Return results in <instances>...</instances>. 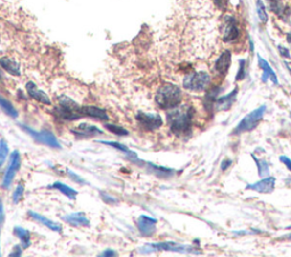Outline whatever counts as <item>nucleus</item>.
Masks as SVG:
<instances>
[{
  "label": "nucleus",
  "mask_w": 291,
  "mask_h": 257,
  "mask_svg": "<svg viewBox=\"0 0 291 257\" xmlns=\"http://www.w3.org/2000/svg\"><path fill=\"white\" fill-rule=\"evenodd\" d=\"M194 117V109L190 105H181L172 109L167 115V122L175 135H183L190 132Z\"/></svg>",
  "instance_id": "1"
},
{
  "label": "nucleus",
  "mask_w": 291,
  "mask_h": 257,
  "mask_svg": "<svg viewBox=\"0 0 291 257\" xmlns=\"http://www.w3.org/2000/svg\"><path fill=\"white\" fill-rule=\"evenodd\" d=\"M181 90L174 84L160 86L156 94V103L163 109H173L181 103Z\"/></svg>",
  "instance_id": "2"
},
{
  "label": "nucleus",
  "mask_w": 291,
  "mask_h": 257,
  "mask_svg": "<svg viewBox=\"0 0 291 257\" xmlns=\"http://www.w3.org/2000/svg\"><path fill=\"white\" fill-rule=\"evenodd\" d=\"M57 117L66 119V120H75L83 117L82 107L67 97H61L58 99V105L55 109Z\"/></svg>",
  "instance_id": "3"
},
{
  "label": "nucleus",
  "mask_w": 291,
  "mask_h": 257,
  "mask_svg": "<svg viewBox=\"0 0 291 257\" xmlns=\"http://www.w3.org/2000/svg\"><path fill=\"white\" fill-rule=\"evenodd\" d=\"M210 82V76L206 72H198L189 74L184 77L183 79V86L184 89L192 92H201L204 91L208 86Z\"/></svg>",
  "instance_id": "4"
},
{
  "label": "nucleus",
  "mask_w": 291,
  "mask_h": 257,
  "mask_svg": "<svg viewBox=\"0 0 291 257\" xmlns=\"http://www.w3.org/2000/svg\"><path fill=\"white\" fill-rule=\"evenodd\" d=\"M266 107L265 105H262L256 110L251 111L249 115L246 116L243 120L239 122V125L237 126V128L234 129V134H240L245 132H250V130L254 129L259 121L262 120L263 116L265 114Z\"/></svg>",
  "instance_id": "5"
},
{
  "label": "nucleus",
  "mask_w": 291,
  "mask_h": 257,
  "mask_svg": "<svg viewBox=\"0 0 291 257\" xmlns=\"http://www.w3.org/2000/svg\"><path fill=\"white\" fill-rule=\"evenodd\" d=\"M23 129L25 130L26 133H29V135L32 136L38 143L45 144V145H48L50 147H54V149H61V144H59L58 139L56 138V137L52 135L50 132H45V130H41V132H36L34 129L25 127V126H24Z\"/></svg>",
  "instance_id": "6"
},
{
  "label": "nucleus",
  "mask_w": 291,
  "mask_h": 257,
  "mask_svg": "<svg viewBox=\"0 0 291 257\" xmlns=\"http://www.w3.org/2000/svg\"><path fill=\"white\" fill-rule=\"evenodd\" d=\"M21 167V156L20 153L15 151L12 154V157H10V163H9V167L7 169L6 174H5V178H3V182H2V186L5 188H8L10 185H12L13 182V179L15 177V175L17 174V171H19V169Z\"/></svg>",
  "instance_id": "7"
},
{
  "label": "nucleus",
  "mask_w": 291,
  "mask_h": 257,
  "mask_svg": "<svg viewBox=\"0 0 291 257\" xmlns=\"http://www.w3.org/2000/svg\"><path fill=\"white\" fill-rule=\"evenodd\" d=\"M136 120H138L140 126H142L147 130H155L163 125L160 116L155 114H143L141 112L136 116Z\"/></svg>",
  "instance_id": "8"
},
{
  "label": "nucleus",
  "mask_w": 291,
  "mask_h": 257,
  "mask_svg": "<svg viewBox=\"0 0 291 257\" xmlns=\"http://www.w3.org/2000/svg\"><path fill=\"white\" fill-rule=\"evenodd\" d=\"M189 247L183 245H179L177 242H158V244H153L146 246L142 248V253H150V252H158V251H168V252H185L189 251Z\"/></svg>",
  "instance_id": "9"
},
{
  "label": "nucleus",
  "mask_w": 291,
  "mask_h": 257,
  "mask_svg": "<svg viewBox=\"0 0 291 257\" xmlns=\"http://www.w3.org/2000/svg\"><path fill=\"white\" fill-rule=\"evenodd\" d=\"M239 35L237 26V20L232 16H225L223 23V40L225 42H232Z\"/></svg>",
  "instance_id": "10"
},
{
  "label": "nucleus",
  "mask_w": 291,
  "mask_h": 257,
  "mask_svg": "<svg viewBox=\"0 0 291 257\" xmlns=\"http://www.w3.org/2000/svg\"><path fill=\"white\" fill-rule=\"evenodd\" d=\"M156 223H157V221L155 219H153V217H147V216H141L138 219L139 231L141 232L142 236L149 237V236L155 234Z\"/></svg>",
  "instance_id": "11"
},
{
  "label": "nucleus",
  "mask_w": 291,
  "mask_h": 257,
  "mask_svg": "<svg viewBox=\"0 0 291 257\" xmlns=\"http://www.w3.org/2000/svg\"><path fill=\"white\" fill-rule=\"evenodd\" d=\"M25 87H26L27 93H29V96L32 99H34V100H37L38 102H40V103H44L47 105L51 104L50 99H49L47 94H45L44 91H41L33 82L27 83Z\"/></svg>",
  "instance_id": "12"
},
{
  "label": "nucleus",
  "mask_w": 291,
  "mask_h": 257,
  "mask_svg": "<svg viewBox=\"0 0 291 257\" xmlns=\"http://www.w3.org/2000/svg\"><path fill=\"white\" fill-rule=\"evenodd\" d=\"M275 185V178L274 177H268L262 179L256 184H252L247 186V189H252V191H256L258 193H271L273 189H274Z\"/></svg>",
  "instance_id": "13"
},
{
  "label": "nucleus",
  "mask_w": 291,
  "mask_h": 257,
  "mask_svg": "<svg viewBox=\"0 0 291 257\" xmlns=\"http://www.w3.org/2000/svg\"><path fill=\"white\" fill-rule=\"evenodd\" d=\"M82 115L88 116V117L98 119V120H107L108 116L107 112L104 109L93 107V105H87V107H82Z\"/></svg>",
  "instance_id": "14"
},
{
  "label": "nucleus",
  "mask_w": 291,
  "mask_h": 257,
  "mask_svg": "<svg viewBox=\"0 0 291 257\" xmlns=\"http://www.w3.org/2000/svg\"><path fill=\"white\" fill-rule=\"evenodd\" d=\"M0 66H1L7 73L10 74V75H14V76L21 75L20 64L16 60H14L13 58H9V57L1 58L0 59Z\"/></svg>",
  "instance_id": "15"
},
{
  "label": "nucleus",
  "mask_w": 291,
  "mask_h": 257,
  "mask_svg": "<svg viewBox=\"0 0 291 257\" xmlns=\"http://www.w3.org/2000/svg\"><path fill=\"white\" fill-rule=\"evenodd\" d=\"M237 94H238V89H234L232 92H231L230 94H227V96L217 99L215 102L216 110H219V111L227 110V109H229L231 105L233 104V102L236 101Z\"/></svg>",
  "instance_id": "16"
},
{
  "label": "nucleus",
  "mask_w": 291,
  "mask_h": 257,
  "mask_svg": "<svg viewBox=\"0 0 291 257\" xmlns=\"http://www.w3.org/2000/svg\"><path fill=\"white\" fill-rule=\"evenodd\" d=\"M231 65V52L224 51L222 55L220 56L215 64V70L221 75H225L227 73V69Z\"/></svg>",
  "instance_id": "17"
},
{
  "label": "nucleus",
  "mask_w": 291,
  "mask_h": 257,
  "mask_svg": "<svg viewBox=\"0 0 291 257\" xmlns=\"http://www.w3.org/2000/svg\"><path fill=\"white\" fill-rule=\"evenodd\" d=\"M29 216L31 217H32L33 220H36L37 222H39L41 224L45 225V227L49 228L52 231H56V232H61L62 231V227H61V225H59L58 223L54 222V221L47 219V217H44V216H41V214H39V213H36V212H32V211H30Z\"/></svg>",
  "instance_id": "18"
},
{
  "label": "nucleus",
  "mask_w": 291,
  "mask_h": 257,
  "mask_svg": "<svg viewBox=\"0 0 291 257\" xmlns=\"http://www.w3.org/2000/svg\"><path fill=\"white\" fill-rule=\"evenodd\" d=\"M63 219L67 223L75 225V227H87L90 224L89 220L87 219V217H84L83 213H72L65 216Z\"/></svg>",
  "instance_id": "19"
},
{
  "label": "nucleus",
  "mask_w": 291,
  "mask_h": 257,
  "mask_svg": "<svg viewBox=\"0 0 291 257\" xmlns=\"http://www.w3.org/2000/svg\"><path fill=\"white\" fill-rule=\"evenodd\" d=\"M258 64L259 66H261V68L263 69V72H264V74H263V82H266V79H268V77H269V79H272V82L274 84H278V77H276L274 70H273L271 68V66L269 65V62L265 60V59H263L261 56H258Z\"/></svg>",
  "instance_id": "20"
},
{
  "label": "nucleus",
  "mask_w": 291,
  "mask_h": 257,
  "mask_svg": "<svg viewBox=\"0 0 291 257\" xmlns=\"http://www.w3.org/2000/svg\"><path fill=\"white\" fill-rule=\"evenodd\" d=\"M76 135H82L84 137H90V136H94V135H101L103 132L96 127V126L89 125V124H81L79 126V128L76 130H73Z\"/></svg>",
  "instance_id": "21"
},
{
  "label": "nucleus",
  "mask_w": 291,
  "mask_h": 257,
  "mask_svg": "<svg viewBox=\"0 0 291 257\" xmlns=\"http://www.w3.org/2000/svg\"><path fill=\"white\" fill-rule=\"evenodd\" d=\"M14 234H15L16 237H19L20 240L22 241L23 248H27L31 245V235L26 229L15 227L14 228Z\"/></svg>",
  "instance_id": "22"
},
{
  "label": "nucleus",
  "mask_w": 291,
  "mask_h": 257,
  "mask_svg": "<svg viewBox=\"0 0 291 257\" xmlns=\"http://www.w3.org/2000/svg\"><path fill=\"white\" fill-rule=\"evenodd\" d=\"M51 187L57 189V191H59V192H62L65 196H67L68 198H71V199H75L76 196H78V192H76L75 189L68 187L67 185L63 184V182H55Z\"/></svg>",
  "instance_id": "23"
},
{
  "label": "nucleus",
  "mask_w": 291,
  "mask_h": 257,
  "mask_svg": "<svg viewBox=\"0 0 291 257\" xmlns=\"http://www.w3.org/2000/svg\"><path fill=\"white\" fill-rule=\"evenodd\" d=\"M0 107H1L2 110L5 111L6 114L9 116V117L16 118L17 116H19V112H17L16 109L14 108V105L1 96H0Z\"/></svg>",
  "instance_id": "24"
},
{
  "label": "nucleus",
  "mask_w": 291,
  "mask_h": 257,
  "mask_svg": "<svg viewBox=\"0 0 291 257\" xmlns=\"http://www.w3.org/2000/svg\"><path fill=\"white\" fill-rule=\"evenodd\" d=\"M252 158H254L255 162L257 163L259 176H261V177H265V176H268L269 174V167L268 162L264 160H258L257 158H255V156H252Z\"/></svg>",
  "instance_id": "25"
},
{
  "label": "nucleus",
  "mask_w": 291,
  "mask_h": 257,
  "mask_svg": "<svg viewBox=\"0 0 291 257\" xmlns=\"http://www.w3.org/2000/svg\"><path fill=\"white\" fill-rule=\"evenodd\" d=\"M256 10H257L259 20H261L263 23L268 22V13H266L265 6L264 3L262 2V0H257V2H256Z\"/></svg>",
  "instance_id": "26"
},
{
  "label": "nucleus",
  "mask_w": 291,
  "mask_h": 257,
  "mask_svg": "<svg viewBox=\"0 0 291 257\" xmlns=\"http://www.w3.org/2000/svg\"><path fill=\"white\" fill-rule=\"evenodd\" d=\"M7 156H8V145L5 139H1L0 140V167L5 163Z\"/></svg>",
  "instance_id": "27"
},
{
  "label": "nucleus",
  "mask_w": 291,
  "mask_h": 257,
  "mask_svg": "<svg viewBox=\"0 0 291 257\" xmlns=\"http://www.w3.org/2000/svg\"><path fill=\"white\" fill-rule=\"evenodd\" d=\"M268 2L269 3V7H271L272 12H274L278 15H281L282 14V0H268Z\"/></svg>",
  "instance_id": "28"
},
{
  "label": "nucleus",
  "mask_w": 291,
  "mask_h": 257,
  "mask_svg": "<svg viewBox=\"0 0 291 257\" xmlns=\"http://www.w3.org/2000/svg\"><path fill=\"white\" fill-rule=\"evenodd\" d=\"M106 128L108 130H111L112 133L116 134V135H118V136H123V135L125 136L129 134L128 130L123 127H121V126H118V125H106Z\"/></svg>",
  "instance_id": "29"
},
{
  "label": "nucleus",
  "mask_w": 291,
  "mask_h": 257,
  "mask_svg": "<svg viewBox=\"0 0 291 257\" xmlns=\"http://www.w3.org/2000/svg\"><path fill=\"white\" fill-rule=\"evenodd\" d=\"M23 194H24V185L23 184H19L15 189V192L13 194V202L17 204L21 199L23 198Z\"/></svg>",
  "instance_id": "30"
},
{
  "label": "nucleus",
  "mask_w": 291,
  "mask_h": 257,
  "mask_svg": "<svg viewBox=\"0 0 291 257\" xmlns=\"http://www.w3.org/2000/svg\"><path fill=\"white\" fill-rule=\"evenodd\" d=\"M99 143H103V144H106V145H110L112 147H115V149L120 150V151H122V152H124L126 154H130V156L133 154L131 151L128 149V147H126L125 145H123V144H121V143H117V142H99Z\"/></svg>",
  "instance_id": "31"
},
{
  "label": "nucleus",
  "mask_w": 291,
  "mask_h": 257,
  "mask_svg": "<svg viewBox=\"0 0 291 257\" xmlns=\"http://www.w3.org/2000/svg\"><path fill=\"white\" fill-rule=\"evenodd\" d=\"M245 76H246V72H245V61L241 60L240 61V67H239V73H238L236 79L237 80H241V79H245Z\"/></svg>",
  "instance_id": "32"
},
{
  "label": "nucleus",
  "mask_w": 291,
  "mask_h": 257,
  "mask_svg": "<svg viewBox=\"0 0 291 257\" xmlns=\"http://www.w3.org/2000/svg\"><path fill=\"white\" fill-rule=\"evenodd\" d=\"M67 174H68L69 176H71V177L73 178V180H74V181H76V182H79V184H86V181H84V180H83V179H81V178H80V177H79V176H76V175L74 174V172H72L71 170H68V171H67Z\"/></svg>",
  "instance_id": "33"
},
{
  "label": "nucleus",
  "mask_w": 291,
  "mask_h": 257,
  "mask_svg": "<svg viewBox=\"0 0 291 257\" xmlns=\"http://www.w3.org/2000/svg\"><path fill=\"white\" fill-rule=\"evenodd\" d=\"M280 160H281V162H283V163H285L287 167H288V169H290V170H291V160L289 159V158L281 157V158H280Z\"/></svg>",
  "instance_id": "34"
},
{
  "label": "nucleus",
  "mask_w": 291,
  "mask_h": 257,
  "mask_svg": "<svg viewBox=\"0 0 291 257\" xmlns=\"http://www.w3.org/2000/svg\"><path fill=\"white\" fill-rule=\"evenodd\" d=\"M3 220H5V214H3L2 200H1V198H0V223H2Z\"/></svg>",
  "instance_id": "35"
},
{
  "label": "nucleus",
  "mask_w": 291,
  "mask_h": 257,
  "mask_svg": "<svg viewBox=\"0 0 291 257\" xmlns=\"http://www.w3.org/2000/svg\"><path fill=\"white\" fill-rule=\"evenodd\" d=\"M117 254L115 253V251H112V249H108V251H105L104 253H101L100 256H116Z\"/></svg>",
  "instance_id": "36"
},
{
  "label": "nucleus",
  "mask_w": 291,
  "mask_h": 257,
  "mask_svg": "<svg viewBox=\"0 0 291 257\" xmlns=\"http://www.w3.org/2000/svg\"><path fill=\"white\" fill-rule=\"evenodd\" d=\"M279 50H280V54H281V56H283V57H290L289 55V51L287 50L286 48H282V47H279Z\"/></svg>",
  "instance_id": "37"
},
{
  "label": "nucleus",
  "mask_w": 291,
  "mask_h": 257,
  "mask_svg": "<svg viewBox=\"0 0 291 257\" xmlns=\"http://www.w3.org/2000/svg\"><path fill=\"white\" fill-rule=\"evenodd\" d=\"M230 165H231V161L230 160H224L222 165H221V169H222V170H225V169L229 168Z\"/></svg>",
  "instance_id": "38"
},
{
  "label": "nucleus",
  "mask_w": 291,
  "mask_h": 257,
  "mask_svg": "<svg viewBox=\"0 0 291 257\" xmlns=\"http://www.w3.org/2000/svg\"><path fill=\"white\" fill-rule=\"evenodd\" d=\"M216 2V5L219 7H223L224 3H225V0H214Z\"/></svg>",
  "instance_id": "39"
},
{
  "label": "nucleus",
  "mask_w": 291,
  "mask_h": 257,
  "mask_svg": "<svg viewBox=\"0 0 291 257\" xmlns=\"http://www.w3.org/2000/svg\"><path fill=\"white\" fill-rule=\"evenodd\" d=\"M288 41H289V42H290V43H291V34H290V35H289V37H288Z\"/></svg>",
  "instance_id": "40"
},
{
  "label": "nucleus",
  "mask_w": 291,
  "mask_h": 257,
  "mask_svg": "<svg viewBox=\"0 0 291 257\" xmlns=\"http://www.w3.org/2000/svg\"><path fill=\"white\" fill-rule=\"evenodd\" d=\"M289 237H290V238H291V235H290V236H289Z\"/></svg>",
  "instance_id": "41"
}]
</instances>
